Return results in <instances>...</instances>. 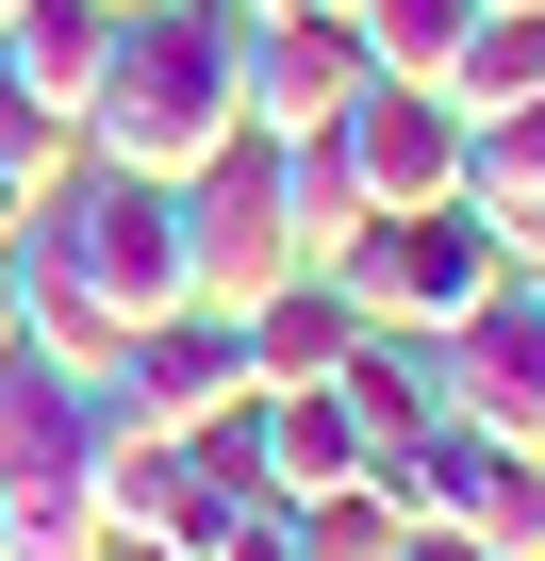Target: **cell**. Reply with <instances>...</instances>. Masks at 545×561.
Wrapping results in <instances>:
<instances>
[{"instance_id":"cell-1","label":"cell","mask_w":545,"mask_h":561,"mask_svg":"<svg viewBox=\"0 0 545 561\" xmlns=\"http://www.w3.org/2000/svg\"><path fill=\"white\" fill-rule=\"evenodd\" d=\"M231 133H248V18L231 0H133L100 50V100H83V165L198 182Z\"/></svg>"},{"instance_id":"cell-2","label":"cell","mask_w":545,"mask_h":561,"mask_svg":"<svg viewBox=\"0 0 545 561\" xmlns=\"http://www.w3.org/2000/svg\"><path fill=\"white\" fill-rule=\"evenodd\" d=\"M331 280L364 298V331H446V314H479L496 280H512V231L479 198H430V215H381Z\"/></svg>"},{"instance_id":"cell-3","label":"cell","mask_w":545,"mask_h":561,"mask_svg":"<svg viewBox=\"0 0 545 561\" xmlns=\"http://www.w3.org/2000/svg\"><path fill=\"white\" fill-rule=\"evenodd\" d=\"M215 512H231V479L198 462V430H149V413L116 397V413H100V545H116V561H198Z\"/></svg>"},{"instance_id":"cell-4","label":"cell","mask_w":545,"mask_h":561,"mask_svg":"<svg viewBox=\"0 0 545 561\" xmlns=\"http://www.w3.org/2000/svg\"><path fill=\"white\" fill-rule=\"evenodd\" d=\"M430 397H446L479 446H545V298H529V264L496 280L479 314L430 331Z\"/></svg>"},{"instance_id":"cell-5","label":"cell","mask_w":545,"mask_h":561,"mask_svg":"<svg viewBox=\"0 0 545 561\" xmlns=\"http://www.w3.org/2000/svg\"><path fill=\"white\" fill-rule=\"evenodd\" d=\"M282 280H298V248H282V198H264V133H231L182 182V298L248 314V298H282Z\"/></svg>"},{"instance_id":"cell-6","label":"cell","mask_w":545,"mask_h":561,"mask_svg":"<svg viewBox=\"0 0 545 561\" xmlns=\"http://www.w3.org/2000/svg\"><path fill=\"white\" fill-rule=\"evenodd\" d=\"M364 34L331 18V0H282V18H248V133H331L364 100Z\"/></svg>"},{"instance_id":"cell-7","label":"cell","mask_w":545,"mask_h":561,"mask_svg":"<svg viewBox=\"0 0 545 561\" xmlns=\"http://www.w3.org/2000/svg\"><path fill=\"white\" fill-rule=\"evenodd\" d=\"M331 133H348V165H364V198H381V215L463 198V100H446V83H364Z\"/></svg>"},{"instance_id":"cell-8","label":"cell","mask_w":545,"mask_h":561,"mask_svg":"<svg viewBox=\"0 0 545 561\" xmlns=\"http://www.w3.org/2000/svg\"><path fill=\"white\" fill-rule=\"evenodd\" d=\"M116 397H133L149 430H215V413H248L264 380H248V331L182 298V314H149V331L116 347Z\"/></svg>"},{"instance_id":"cell-9","label":"cell","mask_w":545,"mask_h":561,"mask_svg":"<svg viewBox=\"0 0 545 561\" xmlns=\"http://www.w3.org/2000/svg\"><path fill=\"white\" fill-rule=\"evenodd\" d=\"M264 198H282V248H298V264H348V248L381 231L348 133H264Z\"/></svg>"},{"instance_id":"cell-10","label":"cell","mask_w":545,"mask_h":561,"mask_svg":"<svg viewBox=\"0 0 545 561\" xmlns=\"http://www.w3.org/2000/svg\"><path fill=\"white\" fill-rule=\"evenodd\" d=\"M100 50H116L100 0H18V18H0V83H18L34 116H67V133H83V100H100Z\"/></svg>"},{"instance_id":"cell-11","label":"cell","mask_w":545,"mask_h":561,"mask_svg":"<svg viewBox=\"0 0 545 561\" xmlns=\"http://www.w3.org/2000/svg\"><path fill=\"white\" fill-rule=\"evenodd\" d=\"M231 331H248V380H331V364L364 347V298H348V280H331V264H298V280H282V298H248Z\"/></svg>"},{"instance_id":"cell-12","label":"cell","mask_w":545,"mask_h":561,"mask_svg":"<svg viewBox=\"0 0 545 561\" xmlns=\"http://www.w3.org/2000/svg\"><path fill=\"white\" fill-rule=\"evenodd\" d=\"M364 479H381V512H397V528H463V512H479V479H496V446H479L463 413H430V430H413V446H381Z\"/></svg>"},{"instance_id":"cell-13","label":"cell","mask_w":545,"mask_h":561,"mask_svg":"<svg viewBox=\"0 0 545 561\" xmlns=\"http://www.w3.org/2000/svg\"><path fill=\"white\" fill-rule=\"evenodd\" d=\"M463 198L512 231V264L545 248V100H512V116H463Z\"/></svg>"},{"instance_id":"cell-14","label":"cell","mask_w":545,"mask_h":561,"mask_svg":"<svg viewBox=\"0 0 545 561\" xmlns=\"http://www.w3.org/2000/svg\"><path fill=\"white\" fill-rule=\"evenodd\" d=\"M348 34H364V67H381V83H446V67H463V34H479V0H348Z\"/></svg>"},{"instance_id":"cell-15","label":"cell","mask_w":545,"mask_h":561,"mask_svg":"<svg viewBox=\"0 0 545 561\" xmlns=\"http://www.w3.org/2000/svg\"><path fill=\"white\" fill-rule=\"evenodd\" d=\"M446 100H463V116H512V100H545V0H496V18L463 34V67H446Z\"/></svg>"},{"instance_id":"cell-16","label":"cell","mask_w":545,"mask_h":561,"mask_svg":"<svg viewBox=\"0 0 545 561\" xmlns=\"http://www.w3.org/2000/svg\"><path fill=\"white\" fill-rule=\"evenodd\" d=\"M67 165H83V133H67V116H34L18 83H0V215H34Z\"/></svg>"},{"instance_id":"cell-17","label":"cell","mask_w":545,"mask_h":561,"mask_svg":"<svg viewBox=\"0 0 545 561\" xmlns=\"http://www.w3.org/2000/svg\"><path fill=\"white\" fill-rule=\"evenodd\" d=\"M496 561H545V446H496V479H479V512H463Z\"/></svg>"},{"instance_id":"cell-18","label":"cell","mask_w":545,"mask_h":561,"mask_svg":"<svg viewBox=\"0 0 545 561\" xmlns=\"http://www.w3.org/2000/svg\"><path fill=\"white\" fill-rule=\"evenodd\" d=\"M198 561H315V528H298V495H231Z\"/></svg>"},{"instance_id":"cell-19","label":"cell","mask_w":545,"mask_h":561,"mask_svg":"<svg viewBox=\"0 0 545 561\" xmlns=\"http://www.w3.org/2000/svg\"><path fill=\"white\" fill-rule=\"evenodd\" d=\"M34 347V280H18V231H0V364Z\"/></svg>"},{"instance_id":"cell-20","label":"cell","mask_w":545,"mask_h":561,"mask_svg":"<svg viewBox=\"0 0 545 561\" xmlns=\"http://www.w3.org/2000/svg\"><path fill=\"white\" fill-rule=\"evenodd\" d=\"M397 561H496L479 528H397Z\"/></svg>"},{"instance_id":"cell-21","label":"cell","mask_w":545,"mask_h":561,"mask_svg":"<svg viewBox=\"0 0 545 561\" xmlns=\"http://www.w3.org/2000/svg\"><path fill=\"white\" fill-rule=\"evenodd\" d=\"M231 18H282V0H231Z\"/></svg>"},{"instance_id":"cell-22","label":"cell","mask_w":545,"mask_h":561,"mask_svg":"<svg viewBox=\"0 0 545 561\" xmlns=\"http://www.w3.org/2000/svg\"><path fill=\"white\" fill-rule=\"evenodd\" d=\"M0 561H18V512H0Z\"/></svg>"},{"instance_id":"cell-23","label":"cell","mask_w":545,"mask_h":561,"mask_svg":"<svg viewBox=\"0 0 545 561\" xmlns=\"http://www.w3.org/2000/svg\"><path fill=\"white\" fill-rule=\"evenodd\" d=\"M529 298H545V248H529Z\"/></svg>"},{"instance_id":"cell-24","label":"cell","mask_w":545,"mask_h":561,"mask_svg":"<svg viewBox=\"0 0 545 561\" xmlns=\"http://www.w3.org/2000/svg\"><path fill=\"white\" fill-rule=\"evenodd\" d=\"M100 18H133V0H100Z\"/></svg>"},{"instance_id":"cell-25","label":"cell","mask_w":545,"mask_h":561,"mask_svg":"<svg viewBox=\"0 0 545 561\" xmlns=\"http://www.w3.org/2000/svg\"><path fill=\"white\" fill-rule=\"evenodd\" d=\"M0 18H18V0H0Z\"/></svg>"},{"instance_id":"cell-26","label":"cell","mask_w":545,"mask_h":561,"mask_svg":"<svg viewBox=\"0 0 545 561\" xmlns=\"http://www.w3.org/2000/svg\"><path fill=\"white\" fill-rule=\"evenodd\" d=\"M479 18H496V0H479Z\"/></svg>"},{"instance_id":"cell-27","label":"cell","mask_w":545,"mask_h":561,"mask_svg":"<svg viewBox=\"0 0 545 561\" xmlns=\"http://www.w3.org/2000/svg\"><path fill=\"white\" fill-rule=\"evenodd\" d=\"M331 18H348V0H331Z\"/></svg>"},{"instance_id":"cell-28","label":"cell","mask_w":545,"mask_h":561,"mask_svg":"<svg viewBox=\"0 0 545 561\" xmlns=\"http://www.w3.org/2000/svg\"><path fill=\"white\" fill-rule=\"evenodd\" d=\"M0 231H18V215H0Z\"/></svg>"}]
</instances>
